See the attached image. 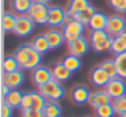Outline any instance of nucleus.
<instances>
[{"label":"nucleus","mask_w":126,"mask_h":117,"mask_svg":"<svg viewBox=\"0 0 126 117\" xmlns=\"http://www.w3.org/2000/svg\"><path fill=\"white\" fill-rule=\"evenodd\" d=\"M21 112H22V117H45L43 111H38V110H33V108L22 110Z\"/></svg>","instance_id":"obj_37"},{"label":"nucleus","mask_w":126,"mask_h":117,"mask_svg":"<svg viewBox=\"0 0 126 117\" xmlns=\"http://www.w3.org/2000/svg\"><path fill=\"white\" fill-rule=\"evenodd\" d=\"M32 1H37V3H42V4H46L47 5L51 0H32Z\"/></svg>","instance_id":"obj_41"},{"label":"nucleus","mask_w":126,"mask_h":117,"mask_svg":"<svg viewBox=\"0 0 126 117\" xmlns=\"http://www.w3.org/2000/svg\"><path fill=\"white\" fill-rule=\"evenodd\" d=\"M52 79H53L52 69H49L47 67L40 65L31 72V80H32L33 85H36L38 89L41 86H43L45 84H47L48 81H51Z\"/></svg>","instance_id":"obj_7"},{"label":"nucleus","mask_w":126,"mask_h":117,"mask_svg":"<svg viewBox=\"0 0 126 117\" xmlns=\"http://www.w3.org/2000/svg\"><path fill=\"white\" fill-rule=\"evenodd\" d=\"M67 11L59 6H49L48 9V21L47 25L51 27H59L64 25Z\"/></svg>","instance_id":"obj_9"},{"label":"nucleus","mask_w":126,"mask_h":117,"mask_svg":"<svg viewBox=\"0 0 126 117\" xmlns=\"http://www.w3.org/2000/svg\"><path fill=\"white\" fill-rule=\"evenodd\" d=\"M124 15H125V19H126V13H125V14H124Z\"/></svg>","instance_id":"obj_43"},{"label":"nucleus","mask_w":126,"mask_h":117,"mask_svg":"<svg viewBox=\"0 0 126 117\" xmlns=\"http://www.w3.org/2000/svg\"><path fill=\"white\" fill-rule=\"evenodd\" d=\"M3 69H4V73H11L21 68H20L19 62L16 61V58L14 55H10V57H5V59L3 61Z\"/></svg>","instance_id":"obj_29"},{"label":"nucleus","mask_w":126,"mask_h":117,"mask_svg":"<svg viewBox=\"0 0 126 117\" xmlns=\"http://www.w3.org/2000/svg\"><path fill=\"white\" fill-rule=\"evenodd\" d=\"M89 5H90L89 0H69L66 11H67L68 15L74 16L76 14H79V13L84 11Z\"/></svg>","instance_id":"obj_18"},{"label":"nucleus","mask_w":126,"mask_h":117,"mask_svg":"<svg viewBox=\"0 0 126 117\" xmlns=\"http://www.w3.org/2000/svg\"><path fill=\"white\" fill-rule=\"evenodd\" d=\"M46 37L49 42V46H51V49H57L59 48L63 43H64V35H63L62 31L59 30H48L46 33Z\"/></svg>","instance_id":"obj_16"},{"label":"nucleus","mask_w":126,"mask_h":117,"mask_svg":"<svg viewBox=\"0 0 126 117\" xmlns=\"http://www.w3.org/2000/svg\"><path fill=\"white\" fill-rule=\"evenodd\" d=\"M10 91H11V89H10L8 85H5V84L3 83V86H1V94H3V97H5Z\"/></svg>","instance_id":"obj_39"},{"label":"nucleus","mask_w":126,"mask_h":117,"mask_svg":"<svg viewBox=\"0 0 126 117\" xmlns=\"http://www.w3.org/2000/svg\"><path fill=\"white\" fill-rule=\"evenodd\" d=\"M114 61H115V64H116L117 77L126 80V52H124L121 54H116Z\"/></svg>","instance_id":"obj_28"},{"label":"nucleus","mask_w":126,"mask_h":117,"mask_svg":"<svg viewBox=\"0 0 126 117\" xmlns=\"http://www.w3.org/2000/svg\"><path fill=\"white\" fill-rule=\"evenodd\" d=\"M110 51L115 55L126 52V30L124 32H121L120 35L112 37V44H111V49Z\"/></svg>","instance_id":"obj_19"},{"label":"nucleus","mask_w":126,"mask_h":117,"mask_svg":"<svg viewBox=\"0 0 126 117\" xmlns=\"http://www.w3.org/2000/svg\"><path fill=\"white\" fill-rule=\"evenodd\" d=\"M32 99H33V110H38V111H43L46 104H47V99L40 92V91H31Z\"/></svg>","instance_id":"obj_30"},{"label":"nucleus","mask_w":126,"mask_h":117,"mask_svg":"<svg viewBox=\"0 0 126 117\" xmlns=\"http://www.w3.org/2000/svg\"><path fill=\"white\" fill-rule=\"evenodd\" d=\"M108 3H109V5L115 10V9L119 6V4L121 3V0H108Z\"/></svg>","instance_id":"obj_40"},{"label":"nucleus","mask_w":126,"mask_h":117,"mask_svg":"<svg viewBox=\"0 0 126 117\" xmlns=\"http://www.w3.org/2000/svg\"><path fill=\"white\" fill-rule=\"evenodd\" d=\"M25 81V74L21 69H17L11 73H4L3 75V83L8 85L11 90L20 88Z\"/></svg>","instance_id":"obj_11"},{"label":"nucleus","mask_w":126,"mask_h":117,"mask_svg":"<svg viewBox=\"0 0 126 117\" xmlns=\"http://www.w3.org/2000/svg\"><path fill=\"white\" fill-rule=\"evenodd\" d=\"M115 11L117 14H125L126 13V0H121V3L119 4V6L115 9Z\"/></svg>","instance_id":"obj_38"},{"label":"nucleus","mask_w":126,"mask_h":117,"mask_svg":"<svg viewBox=\"0 0 126 117\" xmlns=\"http://www.w3.org/2000/svg\"><path fill=\"white\" fill-rule=\"evenodd\" d=\"M32 5L31 0H13L11 1V8L13 10L19 14V15H26Z\"/></svg>","instance_id":"obj_26"},{"label":"nucleus","mask_w":126,"mask_h":117,"mask_svg":"<svg viewBox=\"0 0 126 117\" xmlns=\"http://www.w3.org/2000/svg\"><path fill=\"white\" fill-rule=\"evenodd\" d=\"M31 1H32V0H31Z\"/></svg>","instance_id":"obj_45"},{"label":"nucleus","mask_w":126,"mask_h":117,"mask_svg":"<svg viewBox=\"0 0 126 117\" xmlns=\"http://www.w3.org/2000/svg\"><path fill=\"white\" fill-rule=\"evenodd\" d=\"M22 95H24V92H21V91H19L17 89H13L3 100L4 101H6L10 106H13L14 108H17V107H20L21 106V101H22Z\"/></svg>","instance_id":"obj_24"},{"label":"nucleus","mask_w":126,"mask_h":117,"mask_svg":"<svg viewBox=\"0 0 126 117\" xmlns=\"http://www.w3.org/2000/svg\"><path fill=\"white\" fill-rule=\"evenodd\" d=\"M84 31H85V26L74 19H72L69 22L62 26V32L64 35V39L67 43H71V42L78 39L79 37H82Z\"/></svg>","instance_id":"obj_3"},{"label":"nucleus","mask_w":126,"mask_h":117,"mask_svg":"<svg viewBox=\"0 0 126 117\" xmlns=\"http://www.w3.org/2000/svg\"><path fill=\"white\" fill-rule=\"evenodd\" d=\"M31 46H32L38 53H41V54H43V53H46V52H48V51L51 49L49 42H48V39H47V37H46L45 33L37 35V36L31 41Z\"/></svg>","instance_id":"obj_20"},{"label":"nucleus","mask_w":126,"mask_h":117,"mask_svg":"<svg viewBox=\"0 0 126 117\" xmlns=\"http://www.w3.org/2000/svg\"><path fill=\"white\" fill-rule=\"evenodd\" d=\"M35 22L33 20L26 14V15H17L16 26L14 30V33L19 37H27L32 33L35 30Z\"/></svg>","instance_id":"obj_5"},{"label":"nucleus","mask_w":126,"mask_h":117,"mask_svg":"<svg viewBox=\"0 0 126 117\" xmlns=\"http://www.w3.org/2000/svg\"><path fill=\"white\" fill-rule=\"evenodd\" d=\"M90 94H92V91L89 90L88 86H85V85H76L72 89L71 97H72V101L74 104H77V105H84V104H88L89 102Z\"/></svg>","instance_id":"obj_12"},{"label":"nucleus","mask_w":126,"mask_h":117,"mask_svg":"<svg viewBox=\"0 0 126 117\" xmlns=\"http://www.w3.org/2000/svg\"><path fill=\"white\" fill-rule=\"evenodd\" d=\"M62 63L64 64L72 73H74V72H77V70H79L80 69V67H82V61H80V57H77V55H74V54H68V55H66L64 58L62 59Z\"/></svg>","instance_id":"obj_22"},{"label":"nucleus","mask_w":126,"mask_h":117,"mask_svg":"<svg viewBox=\"0 0 126 117\" xmlns=\"http://www.w3.org/2000/svg\"><path fill=\"white\" fill-rule=\"evenodd\" d=\"M108 33L111 37H115L117 35H120L121 32H124L126 30V19L125 16H122L121 14H114L110 15L108 19V25L106 28Z\"/></svg>","instance_id":"obj_6"},{"label":"nucleus","mask_w":126,"mask_h":117,"mask_svg":"<svg viewBox=\"0 0 126 117\" xmlns=\"http://www.w3.org/2000/svg\"><path fill=\"white\" fill-rule=\"evenodd\" d=\"M45 117H61L62 116V107L57 101H48L43 108Z\"/></svg>","instance_id":"obj_25"},{"label":"nucleus","mask_w":126,"mask_h":117,"mask_svg":"<svg viewBox=\"0 0 126 117\" xmlns=\"http://www.w3.org/2000/svg\"><path fill=\"white\" fill-rule=\"evenodd\" d=\"M16 20L17 16L10 11L4 13L3 19H1V27L5 32H14L15 26H16Z\"/></svg>","instance_id":"obj_21"},{"label":"nucleus","mask_w":126,"mask_h":117,"mask_svg":"<svg viewBox=\"0 0 126 117\" xmlns=\"http://www.w3.org/2000/svg\"><path fill=\"white\" fill-rule=\"evenodd\" d=\"M95 13H96V9L90 4L84 11H82V13H79V14H76V15L73 16V19L77 20V21H79V22H82L84 26H88L89 22H90V20H92V17L94 16Z\"/></svg>","instance_id":"obj_23"},{"label":"nucleus","mask_w":126,"mask_h":117,"mask_svg":"<svg viewBox=\"0 0 126 117\" xmlns=\"http://www.w3.org/2000/svg\"><path fill=\"white\" fill-rule=\"evenodd\" d=\"M111 44H112V37H110L109 39H106L105 42L103 43H99V44H93L90 46L92 49L96 53H101V52H106L109 49H111Z\"/></svg>","instance_id":"obj_34"},{"label":"nucleus","mask_w":126,"mask_h":117,"mask_svg":"<svg viewBox=\"0 0 126 117\" xmlns=\"http://www.w3.org/2000/svg\"><path fill=\"white\" fill-rule=\"evenodd\" d=\"M51 69H52L53 79L57 80V81H59V83L67 81L68 79H71V77H72V74H73L62 62H56Z\"/></svg>","instance_id":"obj_15"},{"label":"nucleus","mask_w":126,"mask_h":117,"mask_svg":"<svg viewBox=\"0 0 126 117\" xmlns=\"http://www.w3.org/2000/svg\"><path fill=\"white\" fill-rule=\"evenodd\" d=\"M100 67L109 74V77L112 79V78H116L117 77V70H116V64H115V61L114 59H105L100 63Z\"/></svg>","instance_id":"obj_32"},{"label":"nucleus","mask_w":126,"mask_h":117,"mask_svg":"<svg viewBox=\"0 0 126 117\" xmlns=\"http://www.w3.org/2000/svg\"><path fill=\"white\" fill-rule=\"evenodd\" d=\"M48 9L49 6L42 3L32 1V5L27 13V15L33 20L35 24L37 25H47L48 21Z\"/></svg>","instance_id":"obj_4"},{"label":"nucleus","mask_w":126,"mask_h":117,"mask_svg":"<svg viewBox=\"0 0 126 117\" xmlns=\"http://www.w3.org/2000/svg\"><path fill=\"white\" fill-rule=\"evenodd\" d=\"M110 37H111V36L108 33L106 30H95V31H90L89 42H90V46H93V44H99V43L105 42V41L109 39Z\"/></svg>","instance_id":"obj_27"},{"label":"nucleus","mask_w":126,"mask_h":117,"mask_svg":"<svg viewBox=\"0 0 126 117\" xmlns=\"http://www.w3.org/2000/svg\"><path fill=\"white\" fill-rule=\"evenodd\" d=\"M111 104H112V106H114V108H115L116 115L120 116L121 113L126 112V95L120 96V97H117V99H114Z\"/></svg>","instance_id":"obj_33"},{"label":"nucleus","mask_w":126,"mask_h":117,"mask_svg":"<svg viewBox=\"0 0 126 117\" xmlns=\"http://www.w3.org/2000/svg\"><path fill=\"white\" fill-rule=\"evenodd\" d=\"M95 113L98 117H114L116 115L112 104H106L95 108Z\"/></svg>","instance_id":"obj_31"},{"label":"nucleus","mask_w":126,"mask_h":117,"mask_svg":"<svg viewBox=\"0 0 126 117\" xmlns=\"http://www.w3.org/2000/svg\"><path fill=\"white\" fill-rule=\"evenodd\" d=\"M110 77H109V74L100 67V64L99 65H96V67H94L93 69H92V72H90V81H92V84L94 85V86H96V88H105L106 86V84L110 81Z\"/></svg>","instance_id":"obj_10"},{"label":"nucleus","mask_w":126,"mask_h":117,"mask_svg":"<svg viewBox=\"0 0 126 117\" xmlns=\"http://www.w3.org/2000/svg\"><path fill=\"white\" fill-rule=\"evenodd\" d=\"M32 106H33V99H32L31 91L24 92V95H22V101H21V106H20L21 111H22V110H30V108H32Z\"/></svg>","instance_id":"obj_35"},{"label":"nucleus","mask_w":126,"mask_h":117,"mask_svg":"<svg viewBox=\"0 0 126 117\" xmlns=\"http://www.w3.org/2000/svg\"><path fill=\"white\" fill-rule=\"evenodd\" d=\"M89 46H90V42L84 36H82L78 39L68 43V49H69L71 54H74L77 57H83V55H85L88 53Z\"/></svg>","instance_id":"obj_13"},{"label":"nucleus","mask_w":126,"mask_h":117,"mask_svg":"<svg viewBox=\"0 0 126 117\" xmlns=\"http://www.w3.org/2000/svg\"><path fill=\"white\" fill-rule=\"evenodd\" d=\"M105 90L112 100L117 99L120 96H124V95H126V81H125V79H122L120 77L112 78L106 84Z\"/></svg>","instance_id":"obj_8"},{"label":"nucleus","mask_w":126,"mask_h":117,"mask_svg":"<svg viewBox=\"0 0 126 117\" xmlns=\"http://www.w3.org/2000/svg\"><path fill=\"white\" fill-rule=\"evenodd\" d=\"M14 57L20 64V68L24 70H33L40 67L42 61V54L38 53L31 43H24L19 46L14 53Z\"/></svg>","instance_id":"obj_1"},{"label":"nucleus","mask_w":126,"mask_h":117,"mask_svg":"<svg viewBox=\"0 0 126 117\" xmlns=\"http://www.w3.org/2000/svg\"><path fill=\"white\" fill-rule=\"evenodd\" d=\"M111 102H112V99L106 92V90H96V91H93L90 94L88 104L93 108H96L99 106H103V105H106V104H111Z\"/></svg>","instance_id":"obj_14"},{"label":"nucleus","mask_w":126,"mask_h":117,"mask_svg":"<svg viewBox=\"0 0 126 117\" xmlns=\"http://www.w3.org/2000/svg\"><path fill=\"white\" fill-rule=\"evenodd\" d=\"M40 92L48 100V101H61L66 97V89L59 81L52 79L47 84L40 88Z\"/></svg>","instance_id":"obj_2"},{"label":"nucleus","mask_w":126,"mask_h":117,"mask_svg":"<svg viewBox=\"0 0 126 117\" xmlns=\"http://www.w3.org/2000/svg\"><path fill=\"white\" fill-rule=\"evenodd\" d=\"M119 117H126V112H124V113H121Z\"/></svg>","instance_id":"obj_42"},{"label":"nucleus","mask_w":126,"mask_h":117,"mask_svg":"<svg viewBox=\"0 0 126 117\" xmlns=\"http://www.w3.org/2000/svg\"><path fill=\"white\" fill-rule=\"evenodd\" d=\"M87 117H90V116H87Z\"/></svg>","instance_id":"obj_44"},{"label":"nucleus","mask_w":126,"mask_h":117,"mask_svg":"<svg viewBox=\"0 0 126 117\" xmlns=\"http://www.w3.org/2000/svg\"><path fill=\"white\" fill-rule=\"evenodd\" d=\"M108 19L109 16H106L104 13L101 11H98L94 14V16L92 17L90 22H89V28L92 31H95V30H105L106 28V25H108Z\"/></svg>","instance_id":"obj_17"},{"label":"nucleus","mask_w":126,"mask_h":117,"mask_svg":"<svg viewBox=\"0 0 126 117\" xmlns=\"http://www.w3.org/2000/svg\"><path fill=\"white\" fill-rule=\"evenodd\" d=\"M13 113H14V107L3 100V102H1V117H13Z\"/></svg>","instance_id":"obj_36"}]
</instances>
